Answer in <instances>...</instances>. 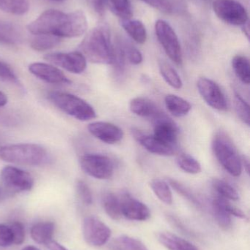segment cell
<instances>
[{
    "label": "cell",
    "instance_id": "obj_1",
    "mask_svg": "<svg viewBox=\"0 0 250 250\" xmlns=\"http://www.w3.org/2000/svg\"><path fill=\"white\" fill-rule=\"evenodd\" d=\"M88 29V19L82 10L66 13L49 9L27 25V30L34 35H51L63 38H77Z\"/></svg>",
    "mask_w": 250,
    "mask_h": 250
},
{
    "label": "cell",
    "instance_id": "obj_2",
    "mask_svg": "<svg viewBox=\"0 0 250 250\" xmlns=\"http://www.w3.org/2000/svg\"><path fill=\"white\" fill-rule=\"evenodd\" d=\"M79 48L86 60L91 62L113 64V45L110 31L105 25H99L90 31L81 42Z\"/></svg>",
    "mask_w": 250,
    "mask_h": 250
},
{
    "label": "cell",
    "instance_id": "obj_3",
    "mask_svg": "<svg viewBox=\"0 0 250 250\" xmlns=\"http://www.w3.org/2000/svg\"><path fill=\"white\" fill-rule=\"evenodd\" d=\"M0 160L13 164L42 166L52 161L46 148L35 144H18L0 147Z\"/></svg>",
    "mask_w": 250,
    "mask_h": 250
},
{
    "label": "cell",
    "instance_id": "obj_4",
    "mask_svg": "<svg viewBox=\"0 0 250 250\" xmlns=\"http://www.w3.org/2000/svg\"><path fill=\"white\" fill-rule=\"evenodd\" d=\"M212 150L223 168L232 176L239 177L242 173V159L233 141L225 132H217L212 141Z\"/></svg>",
    "mask_w": 250,
    "mask_h": 250
},
{
    "label": "cell",
    "instance_id": "obj_5",
    "mask_svg": "<svg viewBox=\"0 0 250 250\" xmlns=\"http://www.w3.org/2000/svg\"><path fill=\"white\" fill-rule=\"evenodd\" d=\"M48 99L57 108L79 121H89L96 117L95 110L88 103L72 94L54 91L48 93Z\"/></svg>",
    "mask_w": 250,
    "mask_h": 250
},
{
    "label": "cell",
    "instance_id": "obj_6",
    "mask_svg": "<svg viewBox=\"0 0 250 250\" xmlns=\"http://www.w3.org/2000/svg\"><path fill=\"white\" fill-rule=\"evenodd\" d=\"M155 32L158 41L169 58L178 65L183 62L182 47L176 32L168 22L158 20L156 22Z\"/></svg>",
    "mask_w": 250,
    "mask_h": 250
},
{
    "label": "cell",
    "instance_id": "obj_7",
    "mask_svg": "<svg viewBox=\"0 0 250 250\" xmlns=\"http://www.w3.org/2000/svg\"><path fill=\"white\" fill-rule=\"evenodd\" d=\"M82 170L91 177L105 180L114 174V165L108 156L100 154H88L79 160Z\"/></svg>",
    "mask_w": 250,
    "mask_h": 250
},
{
    "label": "cell",
    "instance_id": "obj_8",
    "mask_svg": "<svg viewBox=\"0 0 250 250\" xmlns=\"http://www.w3.org/2000/svg\"><path fill=\"white\" fill-rule=\"evenodd\" d=\"M213 10L222 21L229 24L241 26L248 22L246 9L236 0H214Z\"/></svg>",
    "mask_w": 250,
    "mask_h": 250
},
{
    "label": "cell",
    "instance_id": "obj_9",
    "mask_svg": "<svg viewBox=\"0 0 250 250\" xmlns=\"http://www.w3.org/2000/svg\"><path fill=\"white\" fill-rule=\"evenodd\" d=\"M82 233L85 242L88 245L99 248L110 240L112 230L99 219L94 216H89L84 219Z\"/></svg>",
    "mask_w": 250,
    "mask_h": 250
},
{
    "label": "cell",
    "instance_id": "obj_10",
    "mask_svg": "<svg viewBox=\"0 0 250 250\" xmlns=\"http://www.w3.org/2000/svg\"><path fill=\"white\" fill-rule=\"evenodd\" d=\"M1 179L6 188L15 192H29L34 186L30 173L13 166H6L1 170Z\"/></svg>",
    "mask_w": 250,
    "mask_h": 250
},
{
    "label": "cell",
    "instance_id": "obj_11",
    "mask_svg": "<svg viewBox=\"0 0 250 250\" xmlns=\"http://www.w3.org/2000/svg\"><path fill=\"white\" fill-rule=\"evenodd\" d=\"M48 62L61 67L70 73L80 74L87 67V60L80 51L68 53H51L44 56Z\"/></svg>",
    "mask_w": 250,
    "mask_h": 250
},
{
    "label": "cell",
    "instance_id": "obj_12",
    "mask_svg": "<svg viewBox=\"0 0 250 250\" xmlns=\"http://www.w3.org/2000/svg\"><path fill=\"white\" fill-rule=\"evenodd\" d=\"M197 86L200 95L210 107L220 111L227 109L226 96L221 88L214 81L207 78H201Z\"/></svg>",
    "mask_w": 250,
    "mask_h": 250
},
{
    "label": "cell",
    "instance_id": "obj_13",
    "mask_svg": "<svg viewBox=\"0 0 250 250\" xmlns=\"http://www.w3.org/2000/svg\"><path fill=\"white\" fill-rule=\"evenodd\" d=\"M154 136L169 145L176 146L179 129L176 123L161 112L152 120Z\"/></svg>",
    "mask_w": 250,
    "mask_h": 250
},
{
    "label": "cell",
    "instance_id": "obj_14",
    "mask_svg": "<svg viewBox=\"0 0 250 250\" xmlns=\"http://www.w3.org/2000/svg\"><path fill=\"white\" fill-rule=\"evenodd\" d=\"M29 71L35 77L52 84H70V80L64 73L51 64L34 62L29 64Z\"/></svg>",
    "mask_w": 250,
    "mask_h": 250
},
{
    "label": "cell",
    "instance_id": "obj_15",
    "mask_svg": "<svg viewBox=\"0 0 250 250\" xmlns=\"http://www.w3.org/2000/svg\"><path fill=\"white\" fill-rule=\"evenodd\" d=\"M132 132L135 140L150 153L160 156H172L176 153V146L165 144L154 135H147L135 128Z\"/></svg>",
    "mask_w": 250,
    "mask_h": 250
},
{
    "label": "cell",
    "instance_id": "obj_16",
    "mask_svg": "<svg viewBox=\"0 0 250 250\" xmlns=\"http://www.w3.org/2000/svg\"><path fill=\"white\" fill-rule=\"evenodd\" d=\"M88 129L95 138L107 144H116L123 138V130L113 123L95 122L88 125Z\"/></svg>",
    "mask_w": 250,
    "mask_h": 250
},
{
    "label": "cell",
    "instance_id": "obj_17",
    "mask_svg": "<svg viewBox=\"0 0 250 250\" xmlns=\"http://www.w3.org/2000/svg\"><path fill=\"white\" fill-rule=\"evenodd\" d=\"M120 200L122 214L134 221H145L151 217L149 208L143 203L132 198L128 193L123 194Z\"/></svg>",
    "mask_w": 250,
    "mask_h": 250
},
{
    "label": "cell",
    "instance_id": "obj_18",
    "mask_svg": "<svg viewBox=\"0 0 250 250\" xmlns=\"http://www.w3.org/2000/svg\"><path fill=\"white\" fill-rule=\"evenodd\" d=\"M131 111L135 115L154 120L162 111L153 101L144 98H135L129 104Z\"/></svg>",
    "mask_w": 250,
    "mask_h": 250
},
{
    "label": "cell",
    "instance_id": "obj_19",
    "mask_svg": "<svg viewBox=\"0 0 250 250\" xmlns=\"http://www.w3.org/2000/svg\"><path fill=\"white\" fill-rule=\"evenodd\" d=\"M157 237L160 244L168 250H199L193 244L169 232H160Z\"/></svg>",
    "mask_w": 250,
    "mask_h": 250
},
{
    "label": "cell",
    "instance_id": "obj_20",
    "mask_svg": "<svg viewBox=\"0 0 250 250\" xmlns=\"http://www.w3.org/2000/svg\"><path fill=\"white\" fill-rule=\"evenodd\" d=\"M54 224L51 222H41L32 226L30 230L31 237L38 245H47L52 241Z\"/></svg>",
    "mask_w": 250,
    "mask_h": 250
},
{
    "label": "cell",
    "instance_id": "obj_21",
    "mask_svg": "<svg viewBox=\"0 0 250 250\" xmlns=\"http://www.w3.org/2000/svg\"><path fill=\"white\" fill-rule=\"evenodd\" d=\"M164 104L169 112L176 117H185L192 110V105L187 101L173 94L166 95Z\"/></svg>",
    "mask_w": 250,
    "mask_h": 250
},
{
    "label": "cell",
    "instance_id": "obj_22",
    "mask_svg": "<svg viewBox=\"0 0 250 250\" xmlns=\"http://www.w3.org/2000/svg\"><path fill=\"white\" fill-rule=\"evenodd\" d=\"M22 31L17 26L0 21V44L15 45L22 41Z\"/></svg>",
    "mask_w": 250,
    "mask_h": 250
},
{
    "label": "cell",
    "instance_id": "obj_23",
    "mask_svg": "<svg viewBox=\"0 0 250 250\" xmlns=\"http://www.w3.org/2000/svg\"><path fill=\"white\" fill-rule=\"evenodd\" d=\"M224 200L220 195L215 197L212 201V211L219 226L223 230H228L232 227L231 215L225 208Z\"/></svg>",
    "mask_w": 250,
    "mask_h": 250
},
{
    "label": "cell",
    "instance_id": "obj_24",
    "mask_svg": "<svg viewBox=\"0 0 250 250\" xmlns=\"http://www.w3.org/2000/svg\"><path fill=\"white\" fill-rule=\"evenodd\" d=\"M121 26L129 36L139 44H143L147 40L145 25L139 20H121Z\"/></svg>",
    "mask_w": 250,
    "mask_h": 250
},
{
    "label": "cell",
    "instance_id": "obj_25",
    "mask_svg": "<svg viewBox=\"0 0 250 250\" xmlns=\"http://www.w3.org/2000/svg\"><path fill=\"white\" fill-rule=\"evenodd\" d=\"M102 204L107 215L114 220H119L123 217L120 200L113 192H107L103 195Z\"/></svg>",
    "mask_w": 250,
    "mask_h": 250
},
{
    "label": "cell",
    "instance_id": "obj_26",
    "mask_svg": "<svg viewBox=\"0 0 250 250\" xmlns=\"http://www.w3.org/2000/svg\"><path fill=\"white\" fill-rule=\"evenodd\" d=\"M112 250H148L147 247L141 241L122 235L114 239L110 245Z\"/></svg>",
    "mask_w": 250,
    "mask_h": 250
},
{
    "label": "cell",
    "instance_id": "obj_27",
    "mask_svg": "<svg viewBox=\"0 0 250 250\" xmlns=\"http://www.w3.org/2000/svg\"><path fill=\"white\" fill-rule=\"evenodd\" d=\"M232 67L238 79L245 83H250V64L249 60L245 56L237 55L232 60Z\"/></svg>",
    "mask_w": 250,
    "mask_h": 250
},
{
    "label": "cell",
    "instance_id": "obj_28",
    "mask_svg": "<svg viewBox=\"0 0 250 250\" xmlns=\"http://www.w3.org/2000/svg\"><path fill=\"white\" fill-rule=\"evenodd\" d=\"M150 186L161 202L167 205L173 204V194L167 182L160 179H154L150 182Z\"/></svg>",
    "mask_w": 250,
    "mask_h": 250
},
{
    "label": "cell",
    "instance_id": "obj_29",
    "mask_svg": "<svg viewBox=\"0 0 250 250\" xmlns=\"http://www.w3.org/2000/svg\"><path fill=\"white\" fill-rule=\"evenodd\" d=\"M62 38L51 35H38L31 41L32 49L37 51H45L57 46L61 42Z\"/></svg>",
    "mask_w": 250,
    "mask_h": 250
},
{
    "label": "cell",
    "instance_id": "obj_30",
    "mask_svg": "<svg viewBox=\"0 0 250 250\" xmlns=\"http://www.w3.org/2000/svg\"><path fill=\"white\" fill-rule=\"evenodd\" d=\"M159 70L161 76L167 84L176 89H182L183 82L176 70L164 61L159 62Z\"/></svg>",
    "mask_w": 250,
    "mask_h": 250
},
{
    "label": "cell",
    "instance_id": "obj_31",
    "mask_svg": "<svg viewBox=\"0 0 250 250\" xmlns=\"http://www.w3.org/2000/svg\"><path fill=\"white\" fill-rule=\"evenodd\" d=\"M0 10L10 14L22 16L29 10L26 0H0Z\"/></svg>",
    "mask_w": 250,
    "mask_h": 250
},
{
    "label": "cell",
    "instance_id": "obj_32",
    "mask_svg": "<svg viewBox=\"0 0 250 250\" xmlns=\"http://www.w3.org/2000/svg\"><path fill=\"white\" fill-rule=\"evenodd\" d=\"M112 11L121 20H128L133 16L132 4L129 0H108Z\"/></svg>",
    "mask_w": 250,
    "mask_h": 250
},
{
    "label": "cell",
    "instance_id": "obj_33",
    "mask_svg": "<svg viewBox=\"0 0 250 250\" xmlns=\"http://www.w3.org/2000/svg\"><path fill=\"white\" fill-rule=\"evenodd\" d=\"M211 185L220 196L231 201H238L239 199V195L236 189L227 182L222 179H214Z\"/></svg>",
    "mask_w": 250,
    "mask_h": 250
},
{
    "label": "cell",
    "instance_id": "obj_34",
    "mask_svg": "<svg viewBox=\"0 0 250 250\" xmlns=\"http://www.w3.org/2000/svg\"><path fill=\"white\" fill-rule=\"evenodd\" d=\"M176 163L182 170L189 174H198L202 170L199 162L189 154H180L176 160Z\"/></svg>",
    "mask_w": 250,
    "mask_h": 250
},
{
    "label": "cell",
    "instance_id": "obj_35",
    "mask_svg": "<svg viewBox=\"0 0 250 250\" xmlns=\"http://www.w3.org/2000/svg\"><path fill=\"white\" fill-rule=\"evenodd\" d=\"M167 182H168V185H170L171 188L174 189L175 191H176L179 195L183 197L185 199L187 200V201L192 203L193 205L198 207V208L202 207L201 201L195 196V194L189 188H186L185 185H183V184L173 179H167Z\"/></svg>",
    "mask_w": 250,
    "mask_h": 250
},
{
    "label": "cell",
    "instance_id": "obj_36",
    "mask_svg": "<svg viewBox=\"0 0 250 250\" xmlns=\"http://www.w3.org/2000/svg\"><path fill=\"white\" fill-rule=\"evenodd\" d=\"M234 108L236 114L245 124L249 126L250 122V105L240 95H234Z\"/></svg>",
    "mask_w": 250,
    "mask_h": 250
},
{
    "label": "cell",
    "instance_id": "obj_37",
    "mask_svg": "<svg viewBox=\"0 0 250 250\" xmlns=\"http://www.w3.org/2000/svg\"><path fill=\"white\" fill-rule=\"evenodd\" d=\"M121 43L123 51H124L125 57L131 64L137 65L142 63V60H143L142 54L136 47L134 46L129 42L122 41V40Z\"/></svg>",
    "mask_w": 250,
    "mask_h": 250
},
{
    "label": "cell",
    "instance_id": "obj_38",
    "mask_svg": "<svg viewBox=\"0 0 250 250\" xmlns=\"http://www.w3.org/2000/svg\"><path fill=\"white\" fill-rule=\"evenodd\" d=\"M76 189L78 195L82 203L85 205H91L92 204V194L88 185L82 180L77 181L76 184Z\"/></svg>",
    "mask_w": 250,
    "mask_h": 250
},
{
    "label": "cell",
    "instance_id": "obj_39",
    "mask_svg": "<svg viewBox=\"0 0 250 250\" xmlns=\"http://www.w3.org/2000/svg\"><path fill=\"white\" fill-rule=\"evenodd\" d=\"M13 233V245H21L25 240V230L23 224L20 222H13L10 225Z\"/></svg>",
    "mask_w": 250,
    "mask_h": 250
},
{
    "label": "cell",
    "instance_id": "obj_40",
    "mask_svg": "<svg viewBox=\"0 0 250 250\" xmlns=\"http://www.w3.org/2000/svg\"><path fill=\"white\" fill-rule=\"evenodd\" d=\"M12 245L13 237L10 226L0 224V248H8Z\"/></svg>",
    "mask_w": 250,
    "mask_h": 250
},
{
    "label": "cell",
    "instance_id": "obj_41",
    "mask_svg": "<svg viewBox=\"0 0 250 250\" xmlns=\"http://www.w3.org/2000/svg\"><path fill=\"white\" fill-rule=\"evenodd\" d=\"M142 1L163 13H170L173 10V4L170 0H142Z\"/></svg>",
    "mask_w": 250,
    "mask_h": 250
},
{
    "label": "cell",
    "instance_id": "obj_42",
    "mask_svg": "<svg viewBox=\"0 0 250 250\" xmlns=\"http://www.w3.org/2000/svg\"><path fill=\"white\" fill-rule=\"evenodd\" d=\"M0 79L6 82L18 83L17 77L11 68L5 63L1 61H0Z\"/></svg>",
    "mask_w": 250,
    "mask_h": 250
},
{
    "label": "cell",
    "instance_id": "obj_43",
    "mask_svg": "<svg viewBox=\"0 0 250 250\" xmlns=\"http://www.w3.org/2000/svg\"><path fill=\"white\" fill-rule=\"evenodd\" d=\"M224 207L226 211L230 214V215L234 216V217L242 219V220H246L247 216L245 213L240 208L231 205L226 198L224 200Z\"/></svg>",
    "mask_w": 250,
    "mask_h": 250
},
{
    "label": "cell",
    "instance_id": "obj_44",
    "mask_svg": "<svg viewBox=\"0 0 250 250\" xmlns=\"http://www.w3.org/2000/svg\"><path fill=\"white\" fill-rule=\"evenodd\" d=\"M89 1L91 7L97 14L99 16H103L104 14L108 0H89Z\"/></svg>",
    "mask_w": 250,
    "mask_h": 250
},
{
    "label": "cell",
    "instance_id": "obj_45",
    "mask_svg": "<svg viewBox=\"0 0 250 250\" xmlns=\"http://www.w3.org/2000/svg\"><path fill=\"white\" fill-rule=\"evenodd\" d=\"M46 246L48 247V250H68L66 249V248H64L63 245L59 244L58 242L53 240L51 241Z\"/></svg>",
    "mask_w": 250,
    "mask_h": 250
},
{
    "label": "cell",
    "instance_id": "obj_46",
    "mask_svg": "<svg viewBox=\"0 0 250 250\" xmlns=\"http://www.w3.org/2000/svg\"><path fill=\"white\" fill-rule=\"evenodd\" d=\"M242 167H245V170H246L247 173L249 174L250 173V162L249 158L247 157H243L242 159Z\"/></svg>",
    "mask_w": 250,
    "mask_h": 250
},
{
    "label": "cell",
    "instance_id": "obj_47",
    "mask_svg": "<svg viewBox=\"0 0 250 250\" xmlns=\"http://www.w3.org/2000/svg\"><path fill=\"white\" fill-rule=\"evenodd\" d=\"M7 104V97L0 91V107L4 106Z\"/></svg>",
    "mask_w": 250,
    "mask_h": 250
},
{
    "label": "cell",
    "instance_id": "obj_48",
    "mask_svg": "<svg viewBox=\"0 0 250 250\" xmlns=\"http://www.w3.org/2000/svg\"><path fill=\"white\" fill-rule=\"evenodd\" d=\"M244 28H243V31L244 33H245V35H246L247 38H248V39H250V29H249V24H248V22L247 23H245V25H244Z\"/></svg>",
    "mask_w": 250,
    "mask_h": 250
},
{
    "label": "cell",
    "instance_id": "obj_49",
    "mask_svg": "<svg viewBox=\"0 0 250 250\" xmlns=\"http://www.w3.org/2000/svg\"><path fill=\"white\" fill-rule=\"evenodd\" d=\"M22 250H41L38 249V248H35V247L33 246H27L26 248H23Z\"/></svg>",
    "mask_w": 250,
    "mask_h": 250
},
{
    "label": "cell",
    "instance_id": "obj_50",
    "mask_svg": "<svg viewBox=\"0 0 250 250\" xmlns=\"http://www.w3.org/2000/svg\"><path fill=\"white\" fill-rule=\"evenodd\" d=\"M50 1H57V2H61V1H66V0H50Z\"/></svg>",
    "mask_w": 250,
    "mask_h": 250
}]
</instances>
